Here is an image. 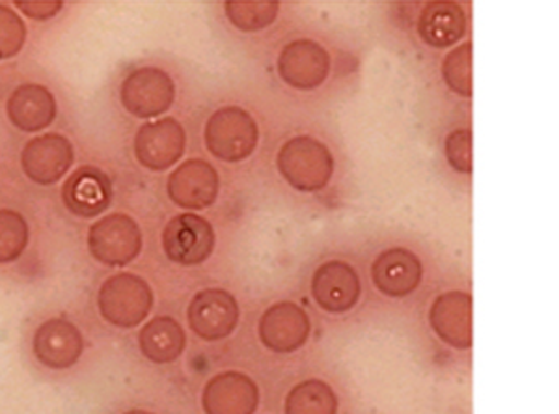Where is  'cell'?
Segmentation results:
<instances>
[{
  "instance_id": "5b68a950",
  "label": "cell",
  "mask_w": 559,
  "mask_h": 414,
  "mask_svg": "<svg viewBox=\"0 0 559 414\" xmlns=\"http://www.w3.org/2000/svg\"><path fill=\"white\" fill-rule=\"evenodd\" d=\"M215 249V229L194 213H181L163 229V250L170 262L194 268L210 260Z\"/></svg>"
},
{
  "instance_id": "ba28073f",
  "label": "cell",
  "mask_w": 559,
  "mask_h": 414,
  "mask_svg": "<svg viewBox=\"0 0 559 414\" xmlns=\"http://www.w3.org/2000/svg\"><path fill=\"white\" fill-rule=\"evenodd\" d=\"M187 318L198 339L216 342L228 339L236 331L241 310L236 297L229 292L221 287H210L192 297Z\"/></svg>"
},
{
  "instance_id": "44dd1931",
  "label": "cell",
  "mask_w": 559,
  "mask_h": 414,
  "mask_svg": "<svg viewBox=\"0 0 559 414\" xmlns=\"http://www.w3.org/2000/svg\"><path fill=\"white\" fill-rule=\"evenodd\" d=\"M185 345L183 327L170 316L150 319L139 332L140 351L150 363H176L183 355Z\"/></svg>"
},
{
  "instance_id": "d6986e66",
  "label": "cell",
  "mask_w": 559,
  "mask_h": 414,
  "mask_svg": "<svg viewBox=\"0 0 559 414\" xmlns=\"http://www.w3.org/2000/svg\"><path fill=\"white\" fill-rule=\"evenodd\" d=\"M432 331L442 342L455 350L472 345V297L464 292L442 294L432 303L429 312Z\"/></svg>"
},
{
  "instance_id": "ffe728a7",
  "label": "cell",
  "mask_w": 559,
  "mask_h": 414,
  "mask_svg": "<svg viewBox=\"0 0 559 414\" xmlns=\"http://www.w3.org/2000/svg\"><path fill=\"white\" fill-rule=\"evenodd\" d=\"M418 34L427 45L437 49L452 47L466 34V15L463 8L450 0L429 2L419 15Z\"/></svg>"
},
{
  "instance_id": "4316f807",
  "label": "cell",
  "mask_w": 559,
  "mask_h": 414,
  "mask_svg": "<svg viewBox=\"0 0 559 414\" xmlns=\"http://www.w3.org/2000/svg\"><path fill=\"white\" fill-rule=\"evenodd\" d=\"M445 157L453 170L461 174H472V131L455 129L445 139Z\"/></svg>"
},
{
  "instance_id": "7402d4cb",
  "label": "cell",
  "mask_w": 559,
  "mask_h": 414,
  "mask_svg": "<svg viewBox=\"0 0 559 414\" xmlns=\"http://www.w3.org/2000/svg\"><path fill=\"white\" fill-rule=\"evenodd\" d=\"M337 398L331 385L319 379L300 382L286 398V414H336Z\"/></svg>"
},
{
  "instance_id": "ac0fdd59",
  "label": "cell",
  "mask_w": 559,
  "mask_h": 414,
  "mask_svg": "<svg viewBox=\"0 0 559 414\" xmlns=\"http://www.w3.org/2000/svg\"><path fill=\"white\" fill-rule=\"evenodd\" d=\"M424 268L418 256L413 250L388 249L377 256L376 262L371 265V279L377 289L388 297L401 299L416 292L421 282Z\"/></svg>"
},
{
  "instance_id": "f1b7e54d",
  "label": "cell",
  "mask_w": 559,
  "mask_h": 414,
  "mask_svg": "<svg viewBox=\"0 0 559 414\" xmlns=\"http://www.w3.org/2000/svg\"><path fill=\"white\" fill-rule=\"evenodd\" d=\"M126 414H152V413H146V411H129V413H126Z\"/></svg>"
},
{
  "instance_id": "7c38bea8",
  "label": "cell",
  "mask_w": 559,
  "mask_h": 414,
  "mask_svg": "<svg viewBox=\"0 0 559 414\" xmlns=\"http://www.w3.org/2000/svg\"><path fill=\"white\" fill-rule=\"evenodd\" d=\"M112 181L107 173L97 166H81L62 186V202L71 215L81 218H96L110 208Z\"/></svg>"
},
{
  "instance_id": "cb8c5ba5",
  "label": "cell",
  "mask_w": 559,
  "mask_h": 414,
  "mask_svg": "<svg viewBox=\"0 0 559 414\" xmlns=\"http://www.w3.org/2000/svg\"><path fill=\"white\" fill-rule=\"evenodd\" d=\"M31 243V226L20 211L0 210V265L17 262Z\"/></svg>"
},
{
  "instance_id": "e0dca14e",
  "label": "cell",
  "mask_w": 559,
  "mask_h": 414,
  "mask_svg": "<svg viewBox=\"0 0 559 414\" xmlns=\"http://www.w3.org/2000/svg\"><path fill=\"white\" fill-rule=\"evenodd\" d=\"M7 115L13 128L23 133H38L57 120V99L44 84H21L8 97Z\"/></svg>"
},
{
  "instance_id": "277c9868",
  "label": "cell",
  "mask_w": 559,
  "mask_h": 414,
  "mask_svg": "<svg viewBox=\"0 0 559 414\" xmlns=\"http://www.w3.org/2000/svg\"><path fill=\"white\" fill-rule=\"evenodd\" d=\"M86 245L102 265L126 268L142 252V229L128 213H110L90 226Z\"/></svg>"
},
{
  "instance_id": "83f0119b",
  "label": "cell",
  "mask_w": 559,
  "mask_h": 414,
  "mask_svg": "<svg viewBox=\"0 0 559 414\" xmlns=\"http://www.w3.org/2000/svg\"><path fill=\"white\" fill-rule=\"evenodd\" d=\"M15 8H20L26 17L36 21H47L62 12L64 2L60 0H31V2H15Z\"/></svg>"
},
{
  "instance_id": "7a4b0ae2",
  "label": "cell",
  "mask_w": 559,
  "mask_h": 414,
  "mask_svg": "<svg viewBox=\"0 0 559 414\" xmlns=\"http://www.w3.org/2000/svg\"><path fill=\"white\" fill-rule=\"evenodd\" d=\"M278 170L297 191H321L331 181L334 157L323 142L312 137H295L280 147Z\"/></svg>"
},
{
  "instance_id": "6da1fadb",
  "label": "cell",
  "mask_w": 559,
  "mask_h": 414,
  "mask_svg": "<svg viewBox=\"0 0 559 414\" xmlns=\"http://www.w3.org/2000/svg\"><path fill=\"white\" fill-rule=\"evenodd\" d=\"M155 295L146 279L139 274L118 273L108 276L97 292V310L108 326L134 329L152 312Z\"/></svg>"
},
{
  "instance_id": "5bb4252c",
  "label": "cell",
  "mask_w": 559,
  "mask_h": 414,
  "mask_svg": "<svg viewBox=\"0 0 559 414\" xmlns=\"http://www.w3.org/2000/svg\"><path fill=\"white\" fill-rule=\"evenodd\" d=\"M308 314L295 303H276L260 319V340L267 350L287 355L300 350L310 336Z\"/></svg>"
},
{
  "instance_id": "484cf974",
  "label": "cell",
  "mask_w": 559,
  "mask_h": 414,
  "mask_svg": "<svg viewBox=\"0 0 559 414\" xmlns=\"http://www.w3.org/2000/svg\"><path fill=\"white\" fill-rule=\"evenodd\" d=\"M25 42V21L12 8L0 4V60H10L20 55Z\"/></svg>"
},
{
  "instance_id": "603a6c76",
  "label": "cell",
  "mask_w": 559,
  "mask_h": 414,
  "mask_svg": "<svg viewBox=\"0 0 559 414\" xmlns=\"http://www.w3.org/2000/svg\"><path fill=\"white\" fill-rule=\"evenodd\" d=\"M276 0H229L226 2V15L236 28L242 33H258L271 25L278 15Z\"/></svg>"
},
{
  "instance_id": "52a82bcc",
  "label": "cell",
  "mask_w": 559,
  "mask_h": 414,
  "mask_svg": "<svg viewBox=\"0 0 559 414\" xmlns=\"http://www.w3.org/2000/svg\"><path fill=\"white\" fill-rule=\"evenodd\" d=\"M75 163V147L60 133H45L26 142L21 152V168L36 186H55Z\"/></svg>"
},
{
  "instance_id": "4fadbf2b",
  "label": "cell",
  "mask_w": 559,
  "mask_h": 414,
  "mask_svg": "<svg viewBox=\"0 0 559 414\" xmlns=\"http://www.w3.org/2000/svg\"><path fill=\"white\" fill-rule=\"evenodd\" d=\"M278 73L293 88H319L331 73V55L318 42L297 39L280 52Z\"/></svg>"
},
{
  "instance_id": "8fae6325",
  "label": "cell",
  "mask_w": 559,
  "mask_h": 414,
  "mask_svg": "<svg viewBox=\"0 0 559 414\" xmlns=\"http://www.w3.org/2000/svg\"><path fill=\"white\" fill-rule=\"evenodd\" d=\"M166 191L174 204L183 210H205L215 204L221 178L215 166L207 161L189 159L168 176Z\"/></svg>"
},
{
  "instance_id": "9c48e42d",
  "label": "cell",
  "mask_w": 559,
  "mask_h": 414,
  "mask_svg": "<svg viewBox=\"0 0 559 414\" xmlns=\"http://www.w3.org/2000/svg\"><path fill=\"white\" fill-rule=\"evenodd\" d=\"M185 144L183 126L174 118H160L139 129L133 142L134 157L147 170L163 173L183 157Z\"/></svg>"
},
{
  "instance_id": "9a60e30c",
  "label": "cell",
  "mask_w": 559,
  "mask_h": 414,
  "mask_svg": "<svg viewBox=\"0 0 559 414\" xmlns=\"http://www.w3.org/2000/svg\"><path fill=\"white\" fill-rule=\"evenodd\" d=\"M362 294L360 276L345 262H326L313 273L312 295L324 312L345 314L353 310Z\"/></svg>"
},
{
  "instance_id": "2e32d148",
  "label": "cell",
  "mask_w": 559,
  "mask_h": 414,
  "mask_svg": "<svg viewBox=\"0 0 559 414\" xmlns=\"http://www.w3.org/2000/svg\"><path fill=\"white\" fill-rule=\"evenodd\" d=\"M202 405L205 414H254L260 405V390L241 371H224L205 385Z\"/></svg>"
},
{
  "instance_id": "30bf717a",
  "label": "cell",
  "mask_w": 559,
  "mask_h": 414,
  "mask_svg": "<svg viewBox=\"0 0 559 414\" xmlns=\"http://www.w3.org/2000/svg\"><path fill=\"white\" fill-rule=\"evenodd\" d=\"M33 353L49 370H70L83 357V332L68 319H47L34 332Z\"/></svg>"
},
{
  "instance_id": "d4e9b609",
  "label": "cell",
  "mask_w": 559,
  "mask_h": 414,
  "mask_svg": "<svg viewBox=\"0 0 559 414\" xmlns=\"http://www.w3.org/2000/svg\"><path fill=\"white\" fill-rule=\"evenodd\" d=\"M442 75L455 94L472 96V44L459 45L444 58Z\"/></svg>"
},
{
  "instance_id": "3957f363",
  "label": "cell",
  "mask_w": 559,
  "mask_h": 414,
  "mask_svg": "<svg viewBox=\"0 0 559 414\" xmlns=\"http://www.w3.org/2000/svg\"><path fill=\"white\" fill-rule=\"evenodd\" d=\"M204 139L207 152L216 159L241 163L254 153L260 129L247 110L224 107L205 123Z\"/></svg>"
},
{
  "instance_id": "8992f818",
  "label": "cell",
  "mask_w": 559,
  "mask_h": 414,
  "mask_svg": "<svg viewBox=\"0 0 559 414\" xmlns=\"http://www.w3.org/2000/svg\"><path fill=\"white\" fill-rule=\"evenodd\" d=\"M121 105L136 118L165 115L176 99V86L166 71L159 68H139L131 71L120 86Z\"/></svg>"
}]
</instances>
